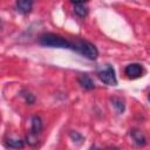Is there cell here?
<instances>
[{
	"mask_svg": "<svg viewBox=\"0 0 150 150\" xmlns=\"http://www.w3.org/2000/svg\"><path fill=\"white\" fill-rule=\"evenodd\" d=\"M76 50L77 53H80L82 56L87 57L88 60H96L98 56V50L96 48V46L87 40H82V39H75L74 41H71V48Z\"/></svg>",
	"mask_w": 150,
	"mask_h": 150,
	"instance_id": "obj_1",
	"label": "cell"
},
{
	"mask_svg": "<svg viewBox=\"0 0 150 150\" xmlns=\"http://www.w3.org/2000/svg\"><path fill=\"white\" fill-rule=\"evenodd\" d=\"M39 43L46 47H54V48H71V41L62 38L61 35L47 33L39 38Z\"/></svg>",
	"mask_w": 150,
	"mask_h": 150,
	"instance_id": "obj_2",
	"label": "cell"
},
{
	"mask_svg": "<svg viewBox=\"0 0 150 150\" xmlns=\"http://www.w3.org/2000/svg\"><path fill=\"white\" fill-rule=\"evenodd\" d=\"M97 75H98V79L104 84H108V86H116L117 84L115 70L110 64H105L101 70H98Z\"/></svg>",
	"mask_w": 150,
	"mask_h": 150,
	"instance_id": "obj_3",
	"label": "cell"
},
{
	"mask_svg": "<svg viewBox=\"0 0 150 150\" xmlns=\"http://www.w3.org/2000/svg\"><path fill=\"white\" fill-rule=\"evenodd\" d=\"M124 74L129 79H138L143 74V68L139 63H130L124 68Z\"/></svg>",
	"mask_w": 150,
	"mask_h": 150,
	"instance_id": "obj_4",
	"label": "cell"
},
{
	"mask_svg": "<svg viewBox=\"0 0 150 150\" xmlns=\"http://www.w3.org/2000/svg\"><path fill=\"white\" fill-rule=\"evenodd\" d=\"M33 0H16V8L20 13L27 14L32 11Z\"/></svg>",
	"mask_w": 150,
	"mask_h": 150,
	"instance_id": "obj_5",
	"label": "cell"
},
{
	"mask_svg": "<svg viewBox=\"0 0 150 150\" xmlns=\"http://www.w3.org/2000/svg\"><path fill=\"white\" fill-rule=\"evenodd\" d=\"M130 135H131V138L134 139V142L139 145V146H143L146 144V139H145V136L143 135V132L141 130H137V129H132L130 131Z\"/></svg>",
	"mask_w": 150,
	"mask_h": 150,
	"instance_id": "obj_6",
	"label": "cell"
},
{
	"mask_svg": "<svg viewBox=\"0 0 150 150\" xmlns=\"http://www.w3.org/2000/svg\"><path fill=\"white\" fill-rule=\"evenodd\" d=\"M77 80H79V83L81 84V87L84 88V89H87V90H91V89L95 88L94 81H93L87 74H82V75H80Z\"/></svg>",
	"mask_w": 150,
	"mask_h": 150,
	"instance_id": "obj_7",
	"label": "cell"
},
{
	"mask_svg": "<svg viewBox=\"0 0 150 150\" xmlns=\"http://www.w3.org/2000/svg\"><path fill=\"white\" fill-rule=\"evenodd\" d=\"M32 127H30V132L32 134H35V135H39L40 131L42 130V121L39 116H33L32 117Z\"/></svg>",
	"mask_w": 150,
	"mask_h": 150,
	"instance_id": "obj_8",
	"label": "cell"
},
{
	"mask_svg": "<svg viewBox=\"0 0 150 150\" xmlns=\"http://www.w3.org/2000/svg\"><path fill=\"white\" fill-rule=\"evenodd\" d=\"M111 104L115 108V110L117 111V114H123L124 109H125V104L124 101L120 97H112L111 98Z\"/></svg>",
	"mask_w": 150,
	"mask_h": 150,
	"instance_id": "obj_9",
	"label": "cell"
},
{
	"mask_svg": "<svg viewBox=\"0 0 150 150\" xmlns=\"http://www.w3.org/2000/svg\"><path fill=\"white\" fill-rule=\"evenodd\" d=\"M6 146L12 148V149H22L23 148V142L19 138H9L6 141Z\"/></svg>",
	"mask_w": 150,
	"mask_h": 150,
	"instance_id": "obj_10",
	"label": "cell"
},
{
	"mask_svg": "<svg viewBox=\"0 0 150 150\" xmlns=\"http://www.w3.org/2000/svg\"><path fill=\"white\" fill-rule=\"evenodd\" d=\"M74 12L80 16V18H84L88 14V7L84 6V4H79L74 6Z\"/></svg>",
	"mask_w": 150,
	"mask_h": 150,
	"instance_id": "obj_11",
	"label": "cell"
},
{
	"mask_svg": "<svg viewBox=\"0 0 150 150\" xmlns=\"http://www.w3.org/2000/svg\"><path fill=\"white\" fill-rule=\"evenodd\" d=\"M21 96L25 97L27 104H33V103L35 102V97H34V95L30 94V93H28V91H21Z\"/></svg>",
	"mask_w": 150,
	"mask_h": 150,
	"instance_id": "obj_12",
	"label": "cell"
},
{
	"mask_svg": "<svg viewBox=\"0 0 150 150\" xmlns=\"http://www.w3.org/2000/svg\"><path fill=\"white\" fill-rule=\"evenodd\" d=\"M69 136H70V138L74 141V142H77V143H81L82 141H83V136L81 135V134H79L77 131H70V134H69Z\"/></svg>",
	"mask_w": 150,
	"mask_h": 150,
	"instance_id": "obj_13",
	"label": "cell"
},
{
	"mask_svg": "<svg viewBox=\"0 0 150 150\" xmlns=\"http://www.w3.org/2000/svg\"><path fill=\"white\" fill-rule=\"evenodd\" d=\"M27 143H28L29 145H36V144H38V135L30 132V134L27 136Z\"/></svg>",
	"mask_w": 150,
	"mask_h": 150,
	"instance_id": "obj_14",
	"label": "cell"
},
{
	"mask_svg": "<svg viewBox=\"0 0 150 150\" xmlns=\"http://www.w3.org/2000/svg\"><path fill=\"white\" fill-rule=\"evenodd\" d=\"M69 1L74 5H79V4H86L88 0H69Z\"/></svg>",
	"mask_w": 150,
	"mask_h": 150,
	"instance_id": "obj_15",
	"label": "cell"
},
{
	"mask_svg": "<svg viewBox=\"0 0 150 150\" xmlns=\"http://www.w3.org/2000/svg\"><path fill=\"white\" fill-rule=\"evenodd\" d=\"M149 101H150V94H149Z\"/></svg>",
	"mask_w": 150,
	"mask_h": 150,
	"instance_id": "obj_16",
	"label": "cell"
}]
</instances>
